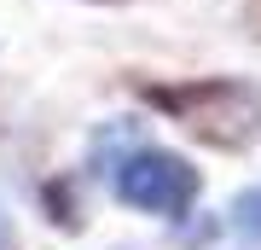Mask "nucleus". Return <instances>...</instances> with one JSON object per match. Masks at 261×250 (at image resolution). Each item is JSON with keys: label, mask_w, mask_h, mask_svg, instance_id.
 Wrapping results in <instances>:
<instances>
[{"label": "nucleus", "mask_w": 261, "mask_h": 250, "mask_svg": "<svg viewBox=\"0 0 261 250\" xmlns=\"http://www.w3.org/2000/svg\"><path fill=\"white\" fill-rule=\"evenodd\" d=\"M232 227L244 233V239H255V244H261V186H250V192H238V198H232Z\"/></svg>", "instance_id": "f03ea898"}, {"label": "nucleus", "mask_w": 261, "mask_h": 250, "mask_svg": "<svg viewBox=\"0 0 261 250\" xmlns=\"http://www.w3.org/2000/svg\"><path fill=\"white\" fill-rule=\"evenodd\" d=\"M18 244V233H12V215H6V204H0V250H12Z\"/></svg>", "instance_id": "7ed1b4c3"}, {"label": "nucleus", "mask_w": 261, "mask_h": 250, "mask_svg": "<svg viewBox=\"0 0 261 250\" xmlns=\"http://www.w3.org/2000/svg\"><path fill=\"white\" fill-rule=\"evenodd\" d=\"M111 186H116V198H122L128 210L163 215V221H174V215H186V210L197 204V169H192L186 157H174V151H157V146L122 157Z\"/></svg>", "instance_id": "f257e3e1"}]
</instances>
